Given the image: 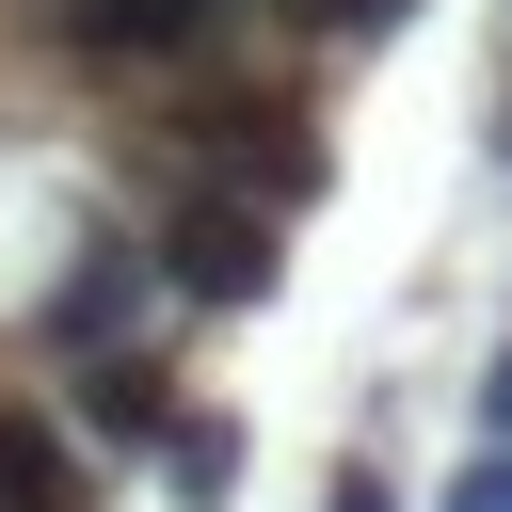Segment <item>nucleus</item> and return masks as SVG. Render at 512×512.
Instances as JSON below:
<instances>
[{
  "label": "nucleus",
  "instance_id": "nucleus-6",
  "mask_svg": "<svg viewBox=\"0 0 512 512\" xmlns=\"http://www.w3.org/2000/svg\"><path fill=\"white\" fill-rule=\"evenodd\" d=\"M160 480H176V496H224V480H240V432H224V416H176Z\"/></svg>",
  "mask_w": 512,
  "mask_h": 512
},
{
  "label": "nucleus",
  "instance_id": "nucleus-7",
  "mask_svg": "<svg viewBox=\"0 0 512 512\" xmlns=\"http://www.w3.org/2000/svg\"><path fill=\"white\" fill-rule=\"evenodd\" d=\"M448 512H512V448H480V464L448 480Z\"/></svg>",
  "mask_w": 512,
  "mask_h": 512
},
{
  "label": "nucleus",
  "instance_id": "nucleus-2",
  "mask_svg": "<svg viewBox=\"0 0 512 512\" xmlns=\"http://www.w3.org/2000/svg\"><path fill=\"white\" fill-rule=\"evenodd\" d=\"M144 256H160V288H176V304H256V288H272V208H256V192H224V176H192V192H160Z\"/></svg>",
  "mask_w": 512,
  "mask_h": 512
},
{
  "label": "nucleus",
  "instance_id": "nucleus-3",
  "mask_svg": "<svg viewBox=\"0 0 512 512\" xmlns=\"http://www.w3.org/2000/svg\"><path fill=\"white\" fill-rule=\"evenodd\" d=\"M144 272H160V256H144L128 224H80V240H64V272H48V304H32V336H48L64 368L128 352V304H144Z\"/></svg>",
  "mask_w": 512,
  "mask_h": 512
},
{
  "label": "nucleus",
  "instance_id": "nucleus-9",
  "mask_svg": "<svg viewBox=\"0 0 512 512\" xmlns=\"http://www.w3.org/2000/svg\"><path fill=\"white\" fill-rule=\"evenodd\" d=\"M336 512H400V496H384V480H368V464H352V480H336Z\"/></svg>",
  "mask_w": 512,
  "mask_h": 512
},
{
  "label": "nucleus",
  "instance_id": "nucleus-8",
  "mask_svg": "<svg viewBox=\"0 0 512 512\" xmlns=\"http://www.w3.org/2000/svg\"><path fill=\"white\" fill-rule=\"evenodd\" d=\"M480 432H496V448H512V352H496V368H480Z\"/></svg>",
  "mask_w": 512,
  "mask_h": 512
},
{
  "label": "nucleus",
  "instance_id": "nucleus-5",
  "mask_svg": "<svg viewBox=\"0 0 512 512\" xmlns=\"http://www.w3.org/2000/svg\"><path fill=\"white\" fill-rule=\"evenodd\" d=\"M0 512H96L80 496V448L48 416H16V400H0Z\"/></svg>",
  "mask_w": 512,
  "mask_h": 512
},
{
  "label": "nucleus",
  "instance_id": "nucleus-1",
  "mask_svg": "<svg viewBox=\"0 0 512 512\" xmlns=\"http://www.w3.org/2000/svg\"><path fill=\"white\" fill-rule=\"evenodd\" d=\"M240 16H288V32H336V48H384L416 0H48V32L112 80H160V64H208Z\"/></svg>",
  "mask_w": 512,
  "mask_h": 512
},
{
  "label": "nucleus",
  "instance_id": "nucleus-4",
  "mask_svg": "<svg viewBox=\"0 0 512 512\" xmlns=\"http://www.w3.org/2000/svg\"><path fill=\"white\" fill-rule=\"evenodd\" d=\"M80 416H96L112 448H176V416H192V400H176V368H160V352H96V368H80Z\"/></svg>",
  "mask_w": 512,
  "mask_h": 512
}]
</instances>
